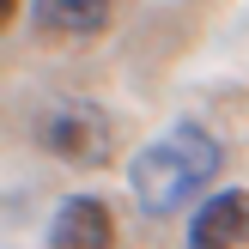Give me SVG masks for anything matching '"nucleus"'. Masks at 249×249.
Listing matches in <instances>:
<instances>
[{"label":"nucleus","mask_w":249,"mask_h":249,"mask_svg":"<svg viewBox=\"0 0 249 249\" xmlns=\"http://www.w3.org/2000/svg\"><path fill=\"white\" fill-rule=\"evenodd\" d=\"M219 164H225V146L201 122H177L170 134H158L152 146L134 152L128 182H134V201H140L146 219H170L177 207H189L219 177Z\"/></svg>","instance_id":"1"},{"label":"nucleus","mask_w":249,"mask_h":249,"mask_svg":"<svg viewBox=\"0 0 249 249\" xmlns=\"http://www.w3.org/2000/svg\"><path fill=\"white\" fill-rule=\"evenodd\" d=\"M36 146H49L55 158H67V164H109V116L97 104H85V97H49L43 109H36L31 122Z\"/></svg>","instance_id":"2"},{"label":"nucleus","mask_w":249,"mask_h":249,"mask_svg":"<svg viewBox=\"0 0 249 249\" xmlns=\"http://www.w3.org/2000/svg\"><path fill=\"white\" fill-rule=\"evenodd\" d=\"M49 249H116V213L97 195H67L49 219Z\"/></svg>","instance_id":"3"},{"label":"nucleus","mask_w":249,"mask_h":249,"mask_svg":"<svg viewBox=\"0 0 249 249\" xmlns=\"http://www.w3.org/2000/svg\"><path fill=\"white\" fill-rule=\"evenodd\" d=\"M249 243V195L243 189H219L195 207L189 225V249H237Z\"/></svg>","instance_id":"4"},{"label":"nucleus","mask_w":249,"mask_h":249,"mask_svg":"<svg viewBox=\"0 0 249 249\" xmlns=\"http://www.w3.org/2000/svg\"><path fill=\"white\" fill-rule=\"evenodd\" d=\"M31 12L55 36H97L109 24V0H31Z\"/></svg>","instance_id":"5"}]
</instances>
